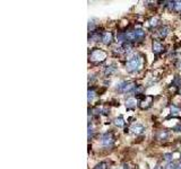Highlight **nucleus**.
<instances>
[{
  "label": "nucleus",
  "mask_w": 181,
  "mask_h": 169,
  "mask_svg": "<svg viewBox=\"0 0 181 169\" xmlns=\"http://www.w3.org/2000/svg\"><path fill=\"white\" fill-rule=\"evenodd\" d=\"M140 66H142V59L139 57L138 54H133L131 57L128 59V61L126 63V69L129 72H136L139 70Z\"/></svg>",
  "instance_id": "nucleus-1"
},
{
  "label": "nucleus",
  "mask_w": 181,
  "mask_h": 169,
  "mask_svg": "<svg viewBox=\"0 0 181 169\" xmlns=\"http://www.w3.org/2000/svg\"><path fill=\"white\" fill-rule=\"evenodd\" d=\"M105 57H106V53L100 48H94L89 53V60L93 62H102L105 60Z\"/></svg>",
  "instance_id": "nucleus-2"
},
{
  "label": "nucleus",
  "mask_w": 181,
  "mask_h": 169,
  "mask_svg": "<svg viewBox=\"0 0 181 169\" xmlns=\"http://www.w3.org/2000/svg\"><path fill=\"white\" fill-rule=\"evenodd\" d=\"M136 89V86L129 81H121L117 84V90L119 93H131Z\"/></svg>",
  "instance_id": "nucleus-3"
},
{
  "label": "nucleus",
  "mask_w": 181,
  "mask_h": 169,
  "mask_svg": "<svg viewBox=\"0 0 181 169\" xmlns=\"http://www.w3.org/2000/svg\"><path fill=\"white\" fill-rule=\"evenodd\" d=\"M113 135H112V133H104L103 135H102V144L104 145V147H111L112 144H113Z\"/></svg>",
  "instance_id": "nucleus-4"
},
{
  "label": "nucleus",
  "mask_w": 181,
  "mask_h": 169,
  "mask_svg": "<svg viewBox=\"0 0 181 169\" xmlns=\"http://www.w3.org/2000/svg\"><path fill=\"white\" fill-rule=\"evenodd\" d=\"M101 41H102L103 44L109 45V44L113 41V35H112V33H110V32H105V33H103L102 36H101Z\"/></svg>",
  "instance_id": "nucleus-5"
},
{
  "label": "nucleus",
  "mask_w": 181,
  "mask_h": 169,
  "mask_svg": "<svg viewBox=\"0 0 181 169\" xmlns=\"http://www.w3.org/2000/svg\"><path fill=\"white\" fill-rule=\"evenodd\" d=\"M163 45L162 43H160L159 41H154L153 42V52L155 53V54H160L161 52L163 51Z\"/></svg>",
  "instance_id": "nucleus-6"
},
{
  "label": "nucleus",
  "mask_w": 181,
  "mask_h": 169,
  "mask_svg": "<svg viewBox=\"0 0 181 169\" xmlns=\"http://www.w3.org/2000/svg\"><path fill=\"white\" fill-rule=\"evenodd\" d=\"M168 33H169V28L168 27H161L157 32H156V35L159 36V37L161 38H164L166 35H168Z\"/></svg>",
  "instance_id": "nucleus-7"
},
{
  "label": "nucleus",
  "mask_w": 181,
  "mask_h": 169,
  "mask_svg": "<svg viewBox=\"0 0 181 169\" xmlns=\"http://www.w3.org/2000/svg\"><path fill=\"white\" fill-rule=\"evenodd\" d=\"M131 131H133L136 134H140V133H143L145 131V129H144L143 125H140V124H133V127H131Z\"/></svg>",
  "instance_id": "nucleus-8"
},
{
  "label": "nucleus",
  "mask_w": 181,
  "mask_h": 169,
  "mask_svg": "<svg viewBox=\"0 0 181 169\" xmlns=\"http://www.w3.org/2000/svg\"><path fill=\"white\" fill-rule=\"evenodd\" d=\"M126 106H127L128 108H133V107L136 106V99L129 98V99L127 100V103H126Z\"/></svg>",
  "instance_id": "nucleus-9"
},
{
  "label": "nucleus",
  "mask_w": 181,
  "mask_h": 169,
  "mask_svg": "<svg viewBox=\"0 0 181 169\" xmlns=\"http://www.w3.org/2000/svg\"><path fill=\"white\" fill-rule=\"evenodd\" d=\"M115 70H117V68L115 66H108L106 69H105V75H111V73H113Z\"/></svg>",
  "instance_id": "nucleus-10"
},
{
  "label": "nucleus",
  "mask_w": 181,
  "mask_h": 169,
  "mask_svg": "<svg viewBox=\"0 0 181 169\" xmlns=\"http://www.w3.org/2000/svg\"><path fill=\"white\" fill-rule=\"evenodd\" d=\"M94 169H108V163L106 162H100L94 167Z\"/></svg>",
  "instance_id": "nucleus-11"
},
{
  "label": "nucleus",
  "mask_w": 181,
  "mask_h": 169,
  "mask_svg": "<svg viewBox=\"0 0 181 169\" xmlns=\"http://www.w3.org/2000/svg\"><path fill=\"white\" fill-rule=\"evenodd\" d=\"M115 125L118 126V127H121V126H124V120H122V117H119V118H115Z\"/></svg>",
  "instance_id": "nucleus-12"
},
{
  "label": "nucleus",
  "mask_w": 181,
  "mask_h": 169,
  "mask_svg": "<svg viewBox=\"0 0 181 169\" xmlns=\"http://www.w3.org/2000/svg\"><path fill=\"white\" fill-rule=\"evenodd\" d=\"M174 10L178 12L181 11V1H174Z\"/></svg>",
  "instance_id": "nucleus-13"
},
{
  "label": "nucleus",
  "mask_w": 181,
  "mask_h": 169,
  "mask_svg": "<svg viewBox=\"0 0 181 169\" xmlns=\"http://www.w3.org/2000/svg\"><path fill=\"white\" fill-rule=\"evenodd\" d=\"M93 98H94V91L89 90V91H88V102H91Z\"/></svg>",
  "instance_id": "nucleus-14"
},
{
  "label": "nucleus",
  "mask_w": 181,
  "mask_h": 169,
  "mask_svg": "<svg viewBox=\"0 0 181 169\" xmlns=\"http://www.w3.org/2000/svg\"><path fill=\"white\" fill-rule=\"evenodd\" d=\"M164 159L165 160H171L172 159V154L171 153H165V154H164Z\"/></svg>",
  "instance_id": "nucleus-15"
},
{
  "label": "nucleus",
  "mask_w": 181,
  "mask_h": 169,
  "mask_svg": "<svg viewBox=\"0 0 181 169\" xmlns=\"http://www.w3.org/2000/svg\"><path fill=\"white\" fill-rule=\"evenodd\" d=\"M171 111H172V113H173V114H177V113H179V108H178V107H174V106H172Z\"/></svg>",
  "instance_id": "nucleus-16"
}]
</instances>
